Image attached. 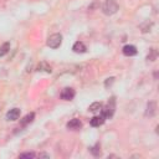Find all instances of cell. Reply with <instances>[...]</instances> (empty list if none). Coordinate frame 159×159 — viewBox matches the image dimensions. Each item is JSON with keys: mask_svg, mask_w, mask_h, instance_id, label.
I'll return each instance as SVG.
<instances>
[{"mask_svg": "<svg viewBox=\"0 0 159 159\" xmlns=\"http://www.w3.org/2000/svg\"><path fill=\"white\" fill-rule=\"evenodd\" d=\"M118 9H119V5H118V2H117L116 0H107V1L103 4V7H102L103 14H106V15H108V16L116 14V12L118 11Z\"/></svg>", "mask_w": 159, "mask_h": 159, "instance_id": "cell-1", "label": "cell"}, {"mask_svg": "<svg viewBox=\"0 0 159 159\" xmlns=\"http://www.w3.org/2000/svg\"><path fill=\"white\" fill-rule=\"evenodd\" d=\"M114 109H116V99H114V97H112V98L108 101L107 106H106L104 108L102 107L101 112H102V116H103L104 118H111V117L113 116V113H114Z\"/></svg>", "mask_w": 159, "mask_h": 159, "instance_id": "cell-2", "label": "cell"}, {"mask_svg": "<svg viewBox=\"0 0 159 159\" xmlns=\"http://www.w3.org/2000/svg\"><path fill=\"white\" fill-rule=\"evenodd\" d=\"M46 43H47V46L51 47V48H57V47H60L61 43H62V35H61V34H53V35L48 36Z\"/></svg>", "mask_w": 159, "mask_h": 159, "instance_id": "cell-3", "label": "cell"}, {"mask_svg": "<svg viewBox=\"0 0 159 159\" xmlns=\"http://www.w3.org/2000/svg\"><path fill=\"white\" fill-rule=\"evenodd\" d=\"M75 89L73 88H70V87H66V88H63L62 89V92H61V98L62 99H65V101H71L73 97H75Z\"/></svg>", "mask_w": 159, "mask_h": 159, "instance_id": "cell-4", "label": "cell"}, {"mask_svg": "<svg viewBox=\"0 0 159 159\" xmlns=\"http://www.w3.org/2000/svg\"><path fill=\"white\" fill-rule=\"evenodd\" d=\"M122 51H123V55H124V56H129V57H130V56H135L137 52H138V51H137V47L133 46V45H125Z\"/></svg>", "mask_w": 159, "mask_h": 159, "instance_id": "cell-5", "label": "cell"}, {"mask_svg": "<svg viewBox=\"0 0 159 159\" xmlns=\"http://www.w3.org/2000/svg\"><path fill=\"white\" fill-rule=\"evenodd\" d=\"M20 117V109L19 108H12L6 113V119L7 120H16Z\"/></svg>", "mask_w": 159, "mask_h": 159, "instance_id": "cell-6", "label": "cell"}, {"mask_svg": "<svg viewBox=\"0 0 159 159\" xmlns=\"http://www.w3.org/2000/svg\"><path fill=\"white\" fill-rule=\"evenodd\" d=\"M66 127H67L68 129L77 130V129H80V128L82 127V122H81L80 119H77V118H73V119H71V120L66 124Z\"/></svg>", "mask_w": 159, "mask_h": 159, "instance_id": "cell-7", "label": "cell"}, {"mask_svg": "<svg viewBox=\"0 0 159 159\" xmlns=\"http://www.w3.org/2000/svg\"><path fill=\"white\" fill-rule=\"evenodd\" d=\"M104 123V117L101 114V116H94L93 118H91V120H89V124L92 125V127H99V125H102Z\"/></svg>", "mask_w": 159, "mask_h": 159, "instance_id": "cell-8", "label": "cell"}, {"mask_svg": "<svg viewBox=\"0 0 159 159\" xmlns=\"http://www.w3.org/2000/svg\"><path fill=\"white\" fill-rule=\"evenodd\" d=\"M72 50H73V52H76V53H83V52H86V46H84V43L83 42H81V41H77V42H75V45L72 46Z\"/></svg>", "mask_w": 159, "mask_h": 159, "instance_id": "cell-9", "label": "cell"}, {"mask_svg": "<svg viewBox=\"0 0 159 159\" xmlns=\"http://www.w3.org/2000/svg\"><path fill=\"white\" fill-rule=\"evenodd\" d=\"M34 118H35V113H27V114L20 120V124H21L22 127H25V125H27L29 123H31V122L34 120Z\"/></svg>", "mask_w": 159, "mask_h": 159, "instance_id": "cell-10", "label": "cell"}, {"mask_svg": "<svg viewBox=\"0 0 159 159\" xmlns=\"http://www.w3.org/2000/svg\"><path fill=\"white\" fill-rule=\"evenodd\" d=\"M155 108H157L155 103H154V102H149V103L147 104V112H145V116L153 117V116L155 114Z\"/></svg>", "mask_w": 159, "mask_h": 159, "instance_id": "cell-11", "label": "cell"}, {"mask_svg": "<svg viewBox=\"0 0 159 159\" xmlns=\"http://www.w3.org/2000/svg\"><path fill=\"white\" fill-rule=\"evenodd\" d=\"M102 107H103V106H102V103H101V102H94V103L89 104L88 111H89V112H92V113H97V112H101Z\"/></svg>", "mask_w": 159, "mask_h": 159, "instance_id": "cell-12", "label": "cell"}, {"mask_svg": "<svg viewBox=\"0 0 159 159\" xmlns=\"http://www.w3.org/2000/svg\"><path fill=\"white\" fill-rule=\"evenodd\" d=\"M37 71H43L46 73H51L52 70H51V66L47 65V62H40L39 66H37Z\"/></svg>", "mask_w": 159, "mask_h": 159, "instance_id": "cell-13", "label": "cell"}, {"mask_svg": "<svg viewBox=\"0 0 159 159\" xmlns=\"http://www.w3.org/2000/svg\"><path fill=\"white\" fill-rule=\"evenodd\" d=\"M10 50V43L9 42H4L1 46H0V57L5 56Z\"/></svg>", "mask_w": 159, "mask_h": 159, "instance_id": "cell-14", "label": "cell"}, {"mask_svg": "<svg viewBox=\"0 0 159 159\" xmlns=\"http://www.w3.org/2000/svg\"><path fill=\"white\" fill-rule=\"evenodd\" d=\"M91 153H92L94 157H99V155H101V145H99V143H97L96 145H93V147L91 148Z\"/></svg>", "mask_w": 159, "mask_h": 159, "instance_id": "cell-15", "label": "cell"}, {"mask_svg": "<svg viewBox=\"0 0 159 159\" xmlns=\"http://www.w3.org/2000/svg\"><path fill=\"white\" fill-rule=\"evenodd\" d=\"M157 55H158L157 50H155V48H152V50H150V53H149L148 57H147V60H149V61H155V60H157Z\"/></svg>", "mask_w": 159, "mask_h": 159, "instance_id": "cell-16", "label": "cell"}, {"mask_svg": "<svg viewBox=\"0 0 159 159\" xmlns=\"http://www.w3.org/2000/svg\"><path fill=\"white\" fill-rule=\"evenodd\" d=\"M20 158H35V153H22L20 154Z\"/></svg>", "mask_w": 159, "mask_h": 159, "instance_id": "cell-17", "label": "cell"}, {"mask_svg": "<svg viewBox=\"0 0 159 159\" xmlns=\"http://www.w3.org/2000/svg\"><path fill=\"white\" fill-rule=\"evenodd\" d=\"M113 81H114V78H113V77H111V78H108V80L106 81V87H108V84H111V83H112Z\"/></svg>", "mask_w": 159, "mask_h": 159, "instance_id": "cell-18", "label": "cell"}, {"mask_svg": "<svg viewBox=\"0 0 159 159\" xmlns=\"http://www.w3.org/2000/svg\"><path fill=\"white\" fill-rule=\"evenodd\" d=\"M40 157H45V158H48V155H47V154H40Z\"/></svg>", "mask_w": 159, "mask_h": 159, "instance_id": "cell-19", "label": "cell"}]
</instances>
